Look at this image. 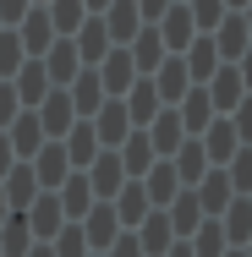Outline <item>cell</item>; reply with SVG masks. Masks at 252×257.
<instances>
[{
	"mask_svg": "<svg viewBox=\"0 0 252 257\" xmlns=\"http://www.w3.org/2000/svg\"><path fill=\"white\" fill-rule=\"evenodd\" d=\"M192 197H198L203 219H219V213L230 208V197H236V186H230V175H225V170H208L198 186H192Z\"/></svg>",
	"mask_w": 252,
	"mask_h": 257,
	"instance_id": "3957f363",
	"label": "cell"
},
{
	"mask_svg": "<svg viewBox=\"0 0 252 257\" xmlns=\"http://www.w3.org/2000/svg\"><path fill=\"white\" fill-rule=\"evenodd\" d=\"M208 39H214V50H219V60H230V66H236V60L247 55V44H252L247 22H241V11H225V22H219V28H214Z\"/></svg>",
	"mask_w": 252,
	"mask_h": 257,
	"instance_id": "5b68a950",
	"label": "cell"
},
{
	"mask_svg": "<svg viewBox=\"0 0 252 257\" xmlns=\"http://www.w3.org/2000/svg\"><path fill=\"white\" fill-rule=\"evenodd\" d=\"M17 164V154H11V137H0V181H6V170Z\"/></svg>",
	"mask_w": 252,
	"mask_h": 257,
	"instance_id": "44dd1931",
	"label": "cell"
},
{
	"mask_svg": "<svg viewBox=\"0 0 252 257\" xmlns=\"http://www.w3.org/2000/svg\"><path fill=\"white\" fill-rule=\"evenodd\" d=\"M187 11H192V22H198V33H214V28L225 22V0H192Z\"/></svg>",
	"mask_w": 252,
	"mask_h": 257,
	"instance_id": "2e32d148",
	"label": "cell"
},
{
	"mask_svg": "<svg viewBox=\"0 0 252 257\" xmlns=\"http://www.w3.org/2000/svg\"><path fill=\"white\" fill-rule=\"evenodd\" d=\"M88 257H104V252H88Z\"/></svg>",
	"mask_w": 252,
	"mask_h": 257,
	"instance_id": "4316f807",
	"label": "cell"
},
{
	"mask_svg": "<svg viewBox=\"0 0 252 257\" xmlns=\"http://www.w3.org/2000/svg\"><path fill=\"white\" fill-rule=\"evenodd\" d=\"M198 143H203V154H208L214 170H225V164L236 159V148H241V137H236V126H230V115H214V120H208V132H203Z\"/></svg>",
	"mask_w": 252,
	"mask_h": 257,
	"instance_id": "6da1fadb",
	"label": "cell"
},
{
	"mask_svg": "<svg viewBox=\"0 0 252 257\" xmlns=\"http://www.w3.org/2000/svg\"><path fill=\"white\" fill-rule=\"evenodd\" d=\"M247 203H252V197H247Z\"/></svg>",
	"mask_w": 252,
	"mask_h": 257,
	"instance_id": "83f0119b",
	"label": "cell"
},
{
	"mask_svg": "<svg viewBox=\"0 0 252 257\" xmlns=\"http://www.w3.org/2000/svg\"><path fill=\"white\" fill-rule=\"evenodd\" d=\"M241 22H247V33H252V0H247V6H241Z\"/></svg>",
	"mask_w": 252,
	"mask_h": 257,
	"instance_id": "603a6c76",
	"label": "cell"
},
{
	"mask_svg": "<svg viewBox=\"0 0 252 257\" xmlns=\"http://www.w3.org/2000/svg\"><path fill=\"white\" fill-rule=\"evenodd\" d=\"M236 71H241V88H247V93H252V44H247V55L236 60Z\"/></svg>",
	"mask_w": 252,
	"mask_h": 257,
	"instance_id": "ffe728a7",
	"label": "cell"
},
{
	"mask_svg": "<svg viewBox=\"0 0 252 257\" xmlns=\"http://www.w3.org/2000/svg\"><path fill=\"white\" fill-rule=\"evenodd\" d=\"M143 192H148L153 208H170L176 203V192H181V181H176V170H170V159H159L148 175H143Z\"/></svg>",
	"mask_w": 252,
	"mask_h": 257,
	"instance_id": "30bf717a",
	"label": "cell"
},
{
	"mask_svg": "<svg viewBox=\"0 0 252 257\" xmlns=\"http://www.w3.org/2000/svg\"><path fill=\"white\" fill-rule=\"evenodd\" d=\"M60 224H66V213H60V197H55V192H44V197L28 203V230H33V241H55Z\"/></svg>",
	"mask_w": 252,
	"mask_h": 257,
	"instance_id": "8992f818",
	"label": "cell"
},
{
	"mask_svg": "<svg viewBox=\"0 0 252 257\" xmlns=\"http://www.w3.org/2000/svg\"><path fill=\"white\" fill-rule=\"evenodd\" d=\"M17 88H11V82H0V126H11V120H17Z\"/></svg>",
	"mask_w": 252,
	"mask_h": 257,
	"instance_id": "d6986e66",
	"label": "cell"
},
{
	"mask_svg": "<svg viewBox=\"0 0 252 257\" xmlns=\"http://www.w3.org/2000/svg\"><path fill=\"white\" fill-rule=\"evenodd\" d=\"M0 257H6V252H0Z\"/></svg>",
	"mask_w": 252,
	"mask_h": 257,
	"instance_id": "f1b7e54d",
	"label": "cell"
},
{
	"mask_svg": "<svg viewBox=\"0 0 252 257\" xmlns=\"http://www.w3.org/2000/svg\"><path fill=\"white\" fill-rule=\"evenodd\" d=\"M181 132L187 137H203L208 132V120H214V104H208V88H187V99H181Z\"/></svg>",
	"mask_w": 252,
	"mask_h": 257,
	"instance_id": "9c48e42d",
	"label": "cell"
},
{
	"mask_svg": "<svg viewBox=\"0 0 252 257\" xmlns=\"http://www.w3.org/2000/svg\"><path fill=\"white\" fill-rule=\"evenodd\" d=\"M225 175H230L236 197H252V148H236V159L225 164Z\"/></svg>",
	"mask_w": 252,
	"mask_h": 257,
	"instance_id": "9a60e30c",
	"label": "cell"
},
{
	"mask_svg": "<svg viewBox=\"0 0 252 257\" xmlns=\"http://www.w3.org/2000/svg\"><path fill=\"white\" fill-rule=\"evenodd\" d=\"M33 175H39V186H44V192H55V186L71 175V159H66V148H60V143H44V148L33 154Z\"/></svg>",
	"mask_w": 252,
	"mask_h": 257,
	"instance_id": "ba28073f",
	"label": "cell"
},
{
	"mask_svg": "<svg viewBox=\"0 0 252 257\" xmlns=\"http://www.w3.org/2000/svg\"><path fill=\"white\" fill-rule=\"evenodd\" d=\"M77 224H82V235H88V252H110V241L121 235V219H115V208H110V203H94Z\"/></svg>",
	"mask_w": 252,
	"mask_h": 257,
	"instance_id": "277c9868",
	"label": "cell"
},
{
	"mask_svg": "<svg viewBox=\"0 0 252 257\" xmlns=\"http://www.w3.org/2000/svg\"><path fill=\"white\" fill-rule=\"evenodd\" d=\"M241 6H247V0H225V11H241Z\"/></svg>",
	"mask_w": 252,
	"mask_h": 257,
	"instance_id": "cb8c5ba5",
	"label": "cell"
},
{
	"mask_svg": "<svg viewBox=\"0 0 252 257\" xmlns=\"http://www.w3.org/2000/svg\"><path fill=\"white\" fill-rule=\"evenodd\" d=\"M187 246H192V257H225V252H230V241H225L219 219H203L198 230L187 235Z\"/></svg>",
	"mask_w": 252,
	"mask_h": 257,
	"instance_id": "4fadbf2b",
	"label": "cell"
},
{
	"mask_svg": "<svg viewBox=\"0 0 252 257\" xmlns=\"http://www.w3.org/2000/svg\"><path fill=\"white\" fill-rule=\"evenodd\" d=\"M50 22H55V28H77V22H82V0H55Z\"/></svg>",
	"mask_w": 252,
	"mask_h": 257,
	"instance_id": "ac0fdd59",
	"label": "cell"
},
{
	"mask_svg": "<svg viewBox=\"0 0 252 257\" xmlns=\"http://www.w3.org/2000/svg\"><path fill=\"white\" fill-rule=\"evenodd\" d=\"M219 230H225L230 246H247V241H252V203H247V197H230V208L219 213Z\"/></svg>",
	"mask_w": 252,
	"mask_h": 257,
	"instance_id": "8fae6325",
	"label": "cell"
},
{
	"mask_svg": "<svg viewBox=\"0 0 252 257\" xmlns=\"http://www.w3.org/2000/svg\"><path fill=\"white\" fill-rule=\"evenodd\" d=\"M164 257H192V246H187V241H176V246H170Z\"/></svg>",
	"mask_w": 252,
	"mask_h": 257,
	"instance_id": "7402d4cb",
	"label": "cell"
},
{
	"mask_svg": "<svg viewBox=\"0 0 252 257\" xmlns=\"http://www.w3.org/2000/svg\"><path fill=\"white\" fill-rule=\"evenodd\" d=\"M230 126H236V137H241V148H252V93L236 109H230Z\"/></svg>",
	"mask_w": 252,
	"mask_h": 257,
	"instance_id": "e0dca14e",
	"label": "cell"
},
{
	"mask_svg": "<svg viewBox=\"0 0 252 257\" xmlns=\"http://www.w3.org/2000/svg\"><path fill=\"white\" fill-rule=\"evenodd\" d=\"M203 88H208V104H214V115H230L236 104L247 99V88H241V71H236L230 60H225V66H219V71H214Z\"/></svg>",
	"mask_w": 252,
	"mask_h": 257,
	"instance_id": "7a4b0ae2",
	"label": "cell"
},
{
	"mask_svg": "<svg viewBox=\"0 0 252 257\" xmlns=\"http://www.w3.org/2000/svg\"><path fill=\"white\" fill-rule=\"evenodd\" d=\"M44 148V126H39V115H17L11 120V154L17 159H33Z\"/></svg>",
	"mask_w": 252,
	"mask_h": 257,
	"instance_id": "7c38bea8",
	"label": "cell"
},
{
	"mask_svg": "<svg viewBox=\"0 0 252 257\" xmlns=\"http://www.w3.org/2000/svg\"><path fill=\"white\" fill-rule=\"evenodd\" d=\"M110 208H115V219L126 224V230H137L143 219L153 213V203H148V192H143V181H126L115 197H110Z\"/></svg>",
	"mask_w": 252,
	"mask_h": 257,
	"instance_id": "52a82bcc",
	"label": "cell"
},
{
	"mask_svg": "<svg viewBox=\"0 0 252 257\" xmlns=\"http://www.w3.org/2000/svg\"><path fill=\"white\" fill-rule=\"evenodd\" d=\"M225 257H247V252H241V246H230V252H225Z\"/></svg>",
	"mask_w": 252,
	"mask_h": 257,
	"instance_id": "d4e9b609",
	"label": "cell"
},
{
	"mask_svg": "<svg viewBox=\"0 0 252 257\" xmlns=\"http://www.w3.org/2000/svg\"><path fill=\"white\" fill-rule=\"evenodd\" d=\"M241 252H247V257H252V241H247V246H241Z\"/></svg>",
	"mask_w": 252,
	"mask_h": 257,
	"instance_id": "484cf974",
	"label": "cell"
},
{
	"mask_svg": "<svg viewBox=\"0 0 252 257\" xmlns=\"http://www.w3.org/2000/svg\"><path fill=\"white\" fill-rule=\"evenodd\" d=\"M60 148H66V159H71V164H82V170H88V164L99 159V137H94V126L82 120V126H71V137H66Z\"/></svg>",
	"mask_w": 252,
	"mask_h": 257,
	"instance_id": "5bb4252c",
	"label": "cell"
}]
</instances>
